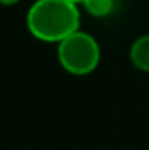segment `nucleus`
Here are the masks:
<instances>
[{"instance_id":"1","label":"nucleus","mask_w":149,"mask_h":150,"mask_svg":"<svg viewBox=\"0 0 149 150\" xmlns=\"http://www.w3.org/2000/svg\"><path fill=\"white\" fill-rule=\"evenodd\" d=\"M81 14L72 0H37L27 14L28 32L42 42L60 44L79 30Z\"/></svg>"},{"instance_id":"2","label":"nucleus","mask_w":149,"mask_h":150,"mask_svg":"<svg viewBox=\"0 0 149 150\" xmlns=\"http://www.w3.org/2000/svg\"><path fill=\"white\" fill-rule=\"evenodd\" d=\"M58 61L69 74L88 75L100 63V45L90 33L77 30L58 44Z\"/></svg>"},{"instance_id":"3","label":"nucleus","mask_w":149,"mask_h":150,"mask_svg":"<svg viewBox=\"0 0 149 150\" xmlns=\"http://www.w3.org/2000/svg\"><path fill=\"white\" fill-rule=\"evenodd\" d=\"M130 59L137 70L149 72V35H142L132 44Z\"/></svg>"},{"instance_id":"4","label":"nucleus","mask_w":149,"mask_h":150,"mask_svg":"<svg viewBox=\"0 0 149 150\" xmlns=\"http://www.w3.org/2000/svg\"><path fill=\"white\" fill-rule=\"evenodd\" d=\"M82 5L95 18L109 16L114 11V0H82Z\"/></svg>"},{"instance_id":"5","label":"nucleus","mask_w":149,"mask_h":150,"mask_svg":"<svg viewBox=\"0 0 149 150\" xmlns=\"http://www.w3.org/2000/svg\"><path fill=\"white\" fill-rule=\"evenodd\" d=\"M16 2H19V0H0L2 5H14Z\"/></svg>"},{"instance_id":"6","label":"nucleus","mask_w":149,"mask_h":150,"mask_svg":"<svg viewBox=\"0 0 149 150\" xmlns=\"http://www.w3.org/2000/svg\"><path fill=\"white\" fill-rule=\"evenodd\" d=\"M72 2H75V4H79V2H81V4H82V0H72Z\"/></svg>"}]
</instances>
